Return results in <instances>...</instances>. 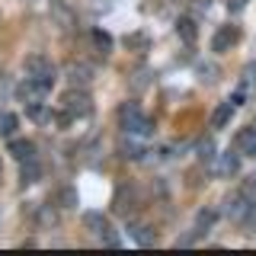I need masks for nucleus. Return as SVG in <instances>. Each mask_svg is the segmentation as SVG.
<instances>
[{
  "label": "nucleus",
  "mask_w": 256,
  "mask_h": 256,
  "mask_svg": "<svg viewBox=\"0 0 256 256\" xmlns=\"http://www.w3.org/2000/svg\"><path fill=\"white\" fill-rule=\"evenodd\" d=\"M64 77H68V84H70V86H86V84L93 80V70L86 68V64H68Z\"/></svg>",
  "instance_id": "nucleus-8"
},
{
  "label": "nucleus",
  "mask_w": 256,
  "mask_h": 256,
  "mask_svg": "<svg viewBox=\"0 0 256 256\" xmlns=\"http://www.w3.org/2000/svg\"><path fill=\"white\" fill-rule=\"evenodd\" d=\"M118 125L125 128V134H138V138H148V134L154 132V122L141 112L138 102H122V109H118Z\"/></svg>",
  "instance_id": "nucleus-1"
},
{
  "label": "nucleus",
  "mask_w": 256,
  "mask_h": 256,
  "mask_svg": "<svg viewBox=\"0 0 256 256\" xmlns=\"http://www.w3.org/2000/svg\"><path fill=\"white\" fill-rule=\"evenodd\" d=\"M61 202H64V208H74L77 205V192L74 189H61Z\"/></svg>",
  "instance_id": "nucleus-25"
},
{
  "label": "nucleus",
  "mask_w": 256,
  "mask_h": 256,
  "mask_svg": "<svg viewBox=\"0 0 256 256\" xmlns=\"http://www.w3.org/2000/svg\"><path fill=\"white\" fill-rule=\"evenodd\" d=\"M240 192H244L246 198H253V202H256V173H253V176H246V180H244V186H240Z\"/></svg>",
  "instance_id": "nucleus-23"
},
{
  "label": "nucleus",
  "mask_w": 256,
  "mask_h": 256,
  "mask_svg": "<svg viewBox=\"0 0 256 256\" xmlns=\"http://www.w3.org/2000/svg\"><path fill=\"white\" fill-rule=\"evenodd\" d=\"M234 150H237V154H244V157H256V132H253V128H244V132H237Z\"/></svg>",
  "instance_id": "nucleus-7"
},
{
  "label": "nucleus",
  "mask_w": 256,
  "mask_h": 256,
  "mask_svg": "<svg viewBox=\"0 0 256 256\" xmlns=\"http://www.w3.org/2000/svg\"><path fill=\"white\" fill-rule=\"evenodd\" d=\"M90 38H93V45L100 48L102 54H109V52H112V38H109L102 29H93V32H90Z\"/></svg>",
  "instance_id": "nucleus-20"
},
{
  "label": "nucleus",
  "mask_w": 256,
  "mask_h": 256,
  "mask_svg": "<svg viewBox=\"0 0 256 256\" xmlns=\"http://www.w3.org/2000/svg\"><path fill=\"white\" fill-rule=\"evenodd\" d=\"M244 4H246V0H228V6H230L234 13H237V10H244Z\"/></svg>",
  "instance_id": "nucleus-26"
},
{
  "label": "nucleus",
  "mask_w": 256,
  "mask_h": 256,
  "mask_svg": "<svg viewBox=\"0 0 256 256\" xmlns=\"http://www.w3.org/2000/svg\"><path fill=\"white\" fill-rule=\"evenodd\" d=\"M100 240H102V244H106V246H118V230H116V228H112V224H109V228L102 230V237H100Z\"/></svg>",
  "instance_id": "nucleus-24"
},
{
  "label": "nucleus",
  "mask_w": 256,
  "mask_h": 256,
  "mask_svg": "<svg viewBox=\"0 0 256 256\" xmlns=\"http://www.w3.org/2000/svg\"><path fill=\"white\" fill-rule=\"evenodd\" d=\"M237 42H240V29L237 26H221L212 36V52H230Z\"/></svg>",
  "instance_id": "nucleus-6"
},
{
  "label": "nucleus",
  "mask_w": 256,
  "mask_h": 256,
  "mask_svg": "<svg viewBox=\"0 0 256 256\" xmlns=\"http://www.w3.org/2000/svg\"><path fill=\"white\" fill-rule=\"evenodd\" d=\"M10 154H13L16 164H22V160L36 157V144H32V141H22V138H16V141H10Z\"/></svg>",
  "instance_id": "nucleus-13"
},
{
  "label": "nucleus",
  "mask_w": 256,
  "mask_h": 256,
  "mask_svg": "<svg viewBox=\"0 0 256 256\" xmlns=\"http://www.w3.org/2000/svg\"><path fill=\"white\" fill-rule=\"evenodd\" d=\"M48 90H52V84L48 80H38V77H26L22 84H16V100L26 102V106H32V102H42Z\"/></svg>",
  "instance_id": "nucleus-3"
},
{
  "label": "nucleus",
  "mask_w": 256,
  "mask_h": 256,
  "mask_svg": "<svg viewBox=\"0 0 256 256\" xmlns=\"http://www.w3.org/2000/svg\"><path fill=\"white\" fill-rule=\"evenodd\" d=\"M132 240L138 246H154L157 244V234H154L150 224H134V228H132Z\"/></svg>",
  "instance_id": "nucleus-12"
},
{
  "label": "nucleus",
  "mask_w": 256,
  "mask_h": 256,
  "mask_svg": "<svg viewBox=\"0 0 256 256\" xmlns=\"http://www.w3.org/2000/svg\"><path fill=\"white\" fill-rule=\"evenodd\" d=\"M0 182H4V164H0Z\"/></svg>",
  "instance_id": "nucleus-27"
},
{
  "label": "nucleus",
  "mask_w": 256,
  "mask_h": 256,
  "mask_svg": "<svg viewBox=\"0 0 256 256\" xmlns=\"http://www.w3.org/2000/svg\"><path fill=\"white\" fill-rule=\"evenodd\" d=\"M253 214H256V202H253V198H246L244 192H237V196H230V198H228V218H230V221H237V224H250V221H253Z\"/></svg>",
  "instance_id": "nucleus-4"
},
{
  "label": "nucleus",
  "mask_w": 256,
  "mask_h": 256,
  "mask_svg": "<svg viewBox=\"0 0 256 256\" xmlns=\"http://www.w3.org/2000/svg\"><path fill=\"white\" fill-rule=\"evenodd\" d=\"M176 32H180V38L192 42V38H196V22H192V20H180V22H176Z\"/></svg>",
  "instance_id": "nucleus-22"
},
{
  "label": "nucleus",
  "mask_w": 256,
  "mask_h": 256,
  "mask_svg": "<svg viewBox=\"0 0 256 256\" xmlns=\"http://www.w3.org/2000/svg\"><path fill=\"white\" fill-rule=\"evenodd\" d=\"M38 176H42V164H38V157H29V160H22L20 164V180L26 182H38Z\"/></svg>",
  "instance_id": "nucleus-11"
},
{
  "label": "nucleus",
  "mask_w": 256,
  "mask_h": 256,
  "mask_svg": "<svg viewBox=\"0 0 256 256\" xmlns=\"http://www.w3.org/2000/svg\"><path fill=\"white\" fill-rule=\"evenodd\" d=\"M26 74L54 84V68H52V61H48L45 54H29V58H26Z\"/></svg>",
  "instance_id": "nucleus-5"
},
{
  "label": "nucleus",
  "mask_w": 256,
  "mask_h": 256,
  "mask_svg": "<svg viewBox=\"0 0 256 256\" xmlns=\"http://www.w3.org/2000/svg\"><path fill=\"white\" fill-rule=\"evenodd\" d=\"M16 128H20V118H16L13 112H4V116H0V134H4V138H13Z\"/></svg>",
  "instance_id": "nucleus-17"
},
{
  "label": "nucleus",
  "mask_w": 256,
  "mask_h": 256,
  "mask_svg": "<svg viewBox=\"0 0 256 256\" xmlns=\"http://www.w3.org/2000/svg\"><path fill=\"white\" fill-rule=\"evenodd\" d=\"M122 157H128V160H144V148L138 141H122Z\"/></svg>",
  "instance_id": "nucleus-19"
},
{
  "label": "nucleus",
  "mask_w": 256,
  "mask_h": 256,
  "mask_svg": "<svg viewBox=\"0 0 256 256\" xmlns=\"http://www.w3.org/2000/svg\"><path fill=\"white\" fill-rule=\"evenodd\" d=\"M84 228L90 230V234L102 237V230L109 228V221H106V214H100V212H86V214H84Z\"/></svg>",
  "instance_id": "nucleus-14"
},
{
  "label": "nucleus",
  "mask_w": 256,
  "mask_h": 256,
  "mask_svg": "<svg viewBox=\"0 0 256 256\" xmlns=\"http://www.w3.org/2000/svg\"><path fill=\"white\" fill-rule=\"evenodd\" d=\"M29 118L36 125H48V122H54V112L48 106H42V102H32V106H29Z\"/></svg>",
  "instance_id": "nucleus-16"
},
{
  "label": "nucleus",
  "mask_w": 256,
  "mask_h": 256,
  "mask_svg": "<svg viewBox=\"0 0 256 256\" xmlns=\"http://www.w3.org/2000/svg\"><path fill=\"white\" fill-rule=\"evenodd\" d=\"M61 109L64 112H70V116H90L93 112V100H90V93L84 90V86H70L68 93L61 96Z\"/></svg>",
  "instance_id": "nucleus-2"
},
{
  "label": "nucleus",
  "mask_w": 256,
  "mask_h": 256,
  "mask_svg": "<svg viewBox=\"0 0 256 256\" xmlns=\"http://www.w3.org/2000/svg\"><path fill=\"white\" fill-rule=\"evenodd\" d=\"M118 214H132V205H134V189L132 186H118L116 189V198H112Z\"/></svg>",
  "instance_id": "nucleus-10"
},
{
  "label": "nucleus",
  "mask_w": 256,
  "mask_h": 256,
  "mask_svg": "<svg viewBox=\"0 0 256 256\" xmlns=\"http://www.w3.org/2000/svg\"><path fill=\"white\" fill-rule=\"evenodd\" d=\"M38 224H42V228H54V224H58V212H54L52 205H45L42 212H38Z\"/></svg>",
  "instance_id": "nucleus-21"
},
{
  "label": "nucleus",
  "mask_w": 256,
  "mask_h": 256,
  "mask_svg": "<svg viewBox=\"0 0 256 256\" xmlns=\"http://www.w3.org/2000/svg\"><path fill=\"white\" fill-rule=\"evenodd\" d=\"M214 221H218V212H214V208H202V212L196 214V228H192V234H196V237H205L208 230L214 228Z\"/></svg>",
  "instance_id": "nucleus-9"
},
{
  "label": "nucleus",
  "mask_w": 256,
  "mask_h": 256,
  "mask_svg": "<svg viewBox=\"0 0 256 256\" xmlns=\"http://www.w3.org/2000/svg\"><path fill=\"white\" fill-rule=\"evenodd\" d=\"M237 164H240V160H237V150H234V154H224L218 160V173L221 176H234L237 173Z\"/></svg>",
  "instance_id": "nucleus-18"
},
{
  "label": "nucleus",
  "mask_w": 256,
  "mask_h": 256,
  "mask_svg": "<svg viewBox=\"0 0 256 256\" xmlns=\"http://www.w3.org/2000/svg\"><path fill=\"white\" fill-rule=\"evenodd\" d=\"M250 128H253V132H256V118H253V125H250Z\"/></svg>",
  "instance_id": "nucleus-28"
},
{
  "label": "nucleus",
  "mask_w": 256,
  "mask_h": 256,
  "mask_svg": "<svg viewBox=\"0 0 256 256\" xmlns=\"http://www.w3.org/2000/svg\"><path fill=\"white\" fill-rule=\"evenodd\" d=\"M234 109H237V106H234L230 100H228V102H221V106L212 112V128H224V125L230 122V116H234Z\"/></svg>",
  "instance_id": "nucleus-15"
}]
</instances>
